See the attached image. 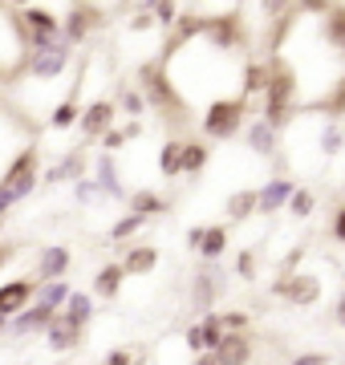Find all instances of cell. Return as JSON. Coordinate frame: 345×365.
<instances>
[{
    "label": "cell",
    "instance_id": "obj_1",
    "mask_svg": "<svg viewBox=\"0 0 345 365\" xmlns=\"http://www.w3.org/2000/svg\"><path fill=\"white\" fill-rule=\"evenodd\" d=\"M134 86H138V93H143L146 110H155V114L167 122V130H187V126H191L195 110L183 102V93L175 90V81L167 78V69H163L159 57L138 66V73H134Z\"/></svg>",
    "mask_w": 345,
    "mask_h": 365
},
{
    "label": "cell",
    "instance_id": "obj_2",
    "mask_svg": "<svg viewBox=\"0 0 345 365\" xmlns=\"http://www.w3.org/2000/svg\"><path fill=\"white\" fill-rule=\"evenodd\" d=\"M29 61V33L16 4H0V86H16Z\"/></svg>",
    "mask_w": 345,
    "mask_h": 365
},
{
    "label": "cell",
    "instance_id": "obj_3",
    "mask_svg": "<svg viewBox=\"0 0 345 365\" xmlns=\"http://www.w3.org/2000/svg\"><path fill=\"white\" fill-rule=\"evenodd\" d=\"M203 41L220 53H240L248 49V41H252V29L244 21V9H207L203 13Z\"/></svg>",
    "mask_w": 345,
    "mask_h": 365
},
{
    "label": "cell",
    "instance_id": "obj_4",
    "mask_svg": "<svg viewBox=\"0 0 345 365\" xmlns=\"http://www.w3.org/2000/svg\"><path fill=\"white\" fill-rule=\"evenodd\" d=\"M244 126H248V102H244L240 93L203 106V118H200L203 138H212V143H232L236 134H244Z\"/></svg>",
    "mask_w": 345,
    "mask_h": 365
},
{
    "label": "cell",
    "instance_id": "obj_5",
    "mask_svg": "<svg viewBox=\"0 0 345 365\" xmlns=\"http://www.w3.org/2000/svg\"><path fill=\"white\" fill-rule=\"evenodd\" d=\"M37 187H41V150H37V143H29L25 150L9 163V170L0 175V191H9V199L21 203V199H29Z\"/></svg>",
    "mask_w": 345,
    "mask_h": 365
},
{
    "label": "cell",
    "instance_id": "obj_6",
    "mask_svg": "<svg viewBox=\"0 0 345 365\" xmlns=\"http://www.w3.org/2000/svg\"><path fill=\"white\" fill-rule=\"evenodd\" d=\"M73 69V49H37L29 53L21 81H61Z\"/></svg>",
    "mask_w": 345,
    "mask_h": 365
},
{
    "label": "cell",
    "instance_id": "obj_7",
    "mask_svg": "<svg viewBox=\"0 0 345 365\" xmlns=\"http://www.w3.org/2000/svg\"><path fill=\"white\" fill-rule=\"evenodd\" d=\"M321 276L317 272H297V276H277V284H272V297L289 300L297 309H309V304H317L321 300Z\"/></svg>",
    "mask_w": 345,
    "mask_h": 365
},
{
    "label": "cell",
    "instance_id": "obj_8",
    "mask_svg": "<svg viewBox=\"0 0 345 365\" xmlns=\"http://www.w3.org/2000/svg\"><path fill=\"white\" fill-rule=\"evenodd\" d=\"M114 118H118V106L110 98H93L90 106H81V122H78L81 138L86 143H102V134L114 130Z\"/></svg>",
    "mask_w": 345,
    "mask_h": 365
},
{
    "label": "cell",
    "instance_id": "obj_9",
    "mask_svg": "<svg viewBox=\"0 0 345 365\" xmlns=\"http://www.w3.org/2000/svg\"><path fill=\"white\" fill-rule=\"evenodd\" d=\"M93 29H102V9H93V4H69L66 21H61V33H66V41L73 49L93 37Z\"/></svg>",
    "mask_w": 345,
    "mask_h": 365
},
{
    "label": "cell",
    "instance_id": "obj_10",
    "mask_svg": "<svg viewBox=\"0 0 345 365\" xmlns=\"http://www.w3.org/2000/svg\"><path fill=\"white\" fill-rule=\"evenodd\" d=\"M224 284H227V276L220 272L215 264H203L200 272H195V280H191V309L207 317V309H212L215 300H220Z\"/></svg>",
    "mask_w": 345,
    "mask_h": 365
},
{
    "label": "cell",
    "instance_id": "obj_11",
    "mask_svg": "<svg viewBox=\"0 0 345 365\" xmlns=\"http://www.w3.org/2000/svg\"><path fill=\"white\" fill-rule=\"evenodd\" d=\"M305 13L321 16V41L329 45L337 57H345V4H309Z\"/></svg>",
    "mask_w": 345,
    "mask_h": 365
},
{
    "label": "cell",
    "instance_id": "obj_12",
    "mask_svg": "<svg viewBox=\"0 0 345 365\" xmlns=\"http://www.w3.org/2000/svg\"><path fill=\"white\" fill-rule=\"evenodd\" d=\"M69 268H73V252H69L66 244H49V248H41V256H37L33 280H37V284H49V280H66Z\"/></svg>",
    "mask_w": 345,
    "mask_h": 365
},
{
    "label": "cell",
    "instance_id": "obj_13",
    "mask_svg": "<svg viewBox=\"0 0 345 365\" xmlns=\"http://www.w3.org/2000/svg\"><path fill=\"white\" fill-rule=\"evenodd\" d=\"M33 300H37V280L33 276H16L9 284H0V317L13 321L16 313H25Z\"/></svg>",
    "mask_w": 345,
    "mask_h": 365
},
{
    "label": "cell",
    "instance_id": "obj_14",
    "mask_svg": "<svg viewBox=\"0 0 345 365\" xmlns=\"http://www.w3.org/2000/svg\"><path fill=\"white\" fill-rule=\"evenodd\" d=\"M292 191H297V182L277 175V179H268L260 191H256V215H277L280 207H289Z\"/></svg>",
    "mask_w": 345,
    "mask_h": 365
},
{
    "label": "cell",
    "instance_id": "obj_15",
    "mask_svg": "<svg viewBox=\"0 0 345 365\" xmlns=\"http://www.w3.org/2000/svg\"><path fill=\"white\" fill-rule=\"evenodd\" d=\"M86 175H90L86 150H69L66 158H57V167H49L45 175H41V182H45V187H57V182H81Z\"/></svg>",
    "mask_w": 345,
    "mask_h": 365
},
{
    "label": "cell",
    "instance_id": "obj_16",
    "mask_svg": "<svg viewBox=\"0 0 345 365\" xmlns=\"http://www.w3.org/2000/svg\"><path fill=\"white\" fill-rule=\"evenodd\" d=\"M53 309H45V304H29L25 313H16L13 321H9V337H37V333H45V329L53 325Z\"/></svg>",
    "mask_w": 345,
    "mask_h": 365
},
{
    "label": "cell",
    "instance_id": "obj_17",
    "mask_svg": "<svg viewBox=\"0 0 345 365\" xmlns=\"http://www.w3.org/2000/svg\"><path fill=\"white\" fill-rule=\"evenodd\" d=\"M90 179L98 182V191H102L106 199H126V187H122V179H118L114 155H102V150H98V158L90 163Z\"/></svg>",
    "mask_w": 345,
    "mask_h": 365
},
{
    "label": "cell",
    "instance_id": "obj_18",
    "mask_svg": "<svg viewBox=\"0 0 345 365\" xmlns=\"http://www.w3.org/2000/svg\"><path fill=\"white\" fill-rule=\"evenodd\" d=\"M220 365H252L256 357V345H252V333H227L220 341V349L212 353Z\"/></svg>",
    "mask_w": 345,
    "mask_h": 365
},
{
    "label": "cell",
    "instance_id": "obj_19",
    "mask_svg": "<svg viewBox=\"0 0 345 365\" xmlns=\"http://www.w3.org/2000/svg\"><path fill=\"white\" fill-rule=\"evenodd\" d=\"M268 78H272V61H256V57H248V61L240 66V98H244V102L260 98V93L268 90Z\"/></svg>",
    "mask_w": 345,
    "mask_h": 365
},
{
    "label": "cell",
    "instance_id": "obj_20",
    "mask_svg": "<svg viewBox=\"0 0 345 365\" xmlns=\"http://www.w3.org/2000/svg\"><path fill=\"white\" fill-rule=\"evenodd\" d=\"M244 143H248V150H252V155L272 158L280 150V134L268 126L264 118H256V122H248V126H244Z\"/></svg>",
    "mask_w": 345,
    "mask_h": 365
},
{
    "label": "cell",
    "instance_id": "obj_21",
    "mask_svg": "<svg viewBox=\"0 0 345 365\" xmlns=\"http://www.w3.org/2000/svg\"><path fill=\"white\" fill-rule=\"evenodd\" d=\"M122 272L126 276H150L159 268V248L155 244H130V248L122 252Z\"/></svg>",
    "mask_w": 345,
    "mask_h": 365
},
{
    "label": "cell",
    "instance_id": "obj_22",
    "mask_svg": "<svg viewBox=\"0 0 345 365\" xmlns=\"http://www.w3.org/2000/svg\"><path fill=\"white\" fill-rule=\"evenodd\" d=\"M61 321H66L69 329L86 333V325L93 321V297H90V292L73 288V292H69V300H66V309H61Z\"/></svg>",
    "mask_w": 345,
    "mask_h": 365
},
{
    "label": "cell",
    "instance_id": "obj_23",
    "mask_svg": "<svg viewBox=\"0 0 345 365\" xmlns=\"http://www.w3.org/2000/svg\"><path fill=\"white\" fill-rule=\"evenodd\" d=\"M126 203H130V215H138V220H155V215H167V199L159 195V191H150V187H138V191H130L126 195Z\"/></svg>",
    "mask_w": 345,
    "mask_h": 365
},
{
    "label": "cell",
    "instance_id": "obj_24",
    "mask_svg": "<svg viewBox=\"0 0 345 365\" xmlns=\"http://www.w3.org/2000/svg\"><path fill=\"white\" fill-rule=\"evenodd\" d=\"M78 81H73V90L66 93V98H61V102L53 106V110H49V126H53V130H73V126H78L81 122V102H78Z\"/></svg>",
    "mask_w": 345,
    "mask_h": 365
},
{
    "label": "cell",
    "instance_id": "obj_25",
    "mask_svg": "<svg viewBox=\"0 0 345 365\" xmlns=\"http://www.w3.org/2000/svg\"><path fill=\"white\" fill-rule=\"evenodd\" d=\"M212 163V146L207 138H183V175L187 179H200Z\"/></svg>",
    "mask_w": 345,
    "mask_h": 365
},
{
    "label": "cell",
    "instance_id": "obj_26",
    "mask_svg": "<svg viewBox=\"0 0 345 365\" xmlns=\"http://www.w3.org/2000/svg\"><path fill=\"white\" fill-rule=\"evenodd\" d=\"M122 280H126V272H122L118 260L102 264V268L93 272V292H98V300H114L122 292Z\"/></svg>",
    "mask_w": 345,
    "mask_h": 365
},
{
    "label": "cell",
    "instance_id": "obj_27",
    "mask_svg": "<svg viewBox=\"0 0 345 365\" xmlns=\"http://www.w3.org/2000/svg\"><path fill=\"white\" fill-rule=\"evenodd\" d=\"M155 167H159L163 179H179L183 175V138H167L155 155Z\"/></svg>",
    "mask_w": 345,
    "mask_h": 365
},
{
    "label": "cell",
    "instance_id": "obj_28",
    "mask_svg": "<svg viewBox=\"0 0 345 365\" xmlns=\"http://www.w3.org/2000/svg\"><path fill=\"white\" fill-rule=\"evenodd\" d=\"M195 256H203V264H220L227 256V227L224 223H207V235H203V244Z\"/></svg>",
    "mask_w": 345,
    "mask_h": 365
},
{
    "label": "cell",
    "instance_id": "obj_29",
    "mask_svg": "<svg viewBox=\"0 0 345 365\" xmlns=\"http://www.w3.org/2000/svg\"><path fill=\"white\" fill-rule=\"evenodd\" d=\"M45 341H49V349H53V353H73L81 345V333H78V329H69L66 321H61V313H57L53 325L45 329Z\"/></svg>",
    "mask_w": 345,
    "mask_h": 365
},
{
    "label": "cell",
    "instance_id": "obj_30",
    "mask_svg": "<svg viewBox=\"0 0 345 365\" xmlns=\"http://www.w3.org/2000/svg\"><path fill=\"white\" fill-rule=\"evenodd\" d=\"M224 211H227V220H232V223L252 220V215H256V191H252V187L232 191V195H227V203H224Z\"/></svg>",
    "mask_w": 345,
    "mask_h": 365
},
{
    "label": "cell",
    "instance_id": "obj_31",
    "mask_svg": "<svg viewBox=\"0 0 345 365\" xmlns=\"http://www.w3.org/2000/svg\"><path fill=\"white\" fill-rule=\"evenodd\" d=\"M69 292H73V284L69 280H49V284H37V304H45V309H53V313H61L66 309Z\"/></svg>",
    "mask_w": 345,
    "mask_h": 365
},
{
    "label": "cell",
    "instance_id": "obj_32",
    "mask_svg": "<svg viewBox=\"0 0 345 365\" xmlns=\"http://www.w3.org/2000/svg\"><path fill=\"white\" fill-rule=\"evenodd\" d=\"M114 106L126 114V122H138V118L146 114V102H143V93H138V86H122L118 98H114Z\"/></svg>",
    "mask_w": 345,
    "mask_h": 365
},
{
    "label": "cell",
    "instance_id": "obj_33",
    "mask_svg": "<svg viewBox=\"0 0 345 365\" xmlns=\"http://www.w3.org/2000/svg\"><path fill=\"white\" fill-rule=\"evenodd\" d=\"M146 227V220H138V215H130V211H126V215H122V220H114L110 223V240H114V244H126V240H134V235L143 232Z\"/></svg>",
    "mask_w": 345,
    "mask_h": 365
},
{
    "label": "cell",
    "instance_id": "obj_34",
    "mask_svg": "<svg viewBox=\"0 0 345 365\" xmlns=\"http://www.w3.org/2000/svg\"><path fill=\"white\" fill-rule=\"evenodd\" d=\"M200 333H203V345H207V353H215L220 349V341L227 337V329H224V321H220V313H207L200 321Z\"/></svg>",
    "mask_w": 345,
    "mask_h": 365
},
{
    "label": "cell",
    "instance_id": "obj_35",
    "mask_svg": "<svg viewBox=\"0 0 345 365\" xmlns=\"http://www.w3.org/2000/svg\"><path fill=\"white\" fill-rule=\"evenodd\" d=\"M341 146H345L341 126H337V122H325V126H321V158H337Z\"/></svg>",
    "mask_w": 345,
    "mask_h": 365
},
{
    "label": "cell",
    "instance_id": "obj_36",
    "mask_svg": "<svg viewBox=\"0 0 345 365\" xmlns=\"http://www.w3.org/2000/svg\"><path fill=\"white\" fill-rule=\"evenodd\" d=\"M73 203H81V207H98V203H106V195H102L98 182L86 175L81 182H73Z\"/></svg>",
    "mask_w": 345,
    "mask_h": 365
},
{
    "label": "cell",
    "instance_id": "obj_37",
    "mask_svg": "<svg viewBox=\"0 0 345 365\" xmlns=\"http://www.w3.org/2000/svg\"><path fill=\"white\" fill-rule=\"evenodd\" d=\"M313 207H317V195L313 191H305V187H297L289 199V211H292V220H309L313 215Z\"/></svg>",
    "mask_w": 345,
    "mask_h": 365
},
{
    "label": "cell",
    "instance_id": "obj_38",
    "mask_svg": "<svg viewBox=\"0 0 345 365\" xmlns=\"http://www.w3.org/2000/svg\"><path fill=\"white\" fill-rule=\"evenodd\" d=\"M102 365H146V353L138 349V345H118V349L106 353Z\"/></svg>",
    "mask_w": 345,
    "mask_h": 365
},
{
    "label": "cell",
    "instance_id": "obj_39",
    "mask_svg": "<svg viewBox=\"0 0 345 365\" xmlns=\"http://www.w3.org/2000/svg\"><path fill=\"white\" fill-rule=\"evenodd\" d=\"M150 13H155V25L167 33V29H175V21H179L183 9H179V4H163V0H155V4H150Z\"/></svg>",
    "mask_w": 345,
    "mask_h": 365
},
{
    "label": "cell",
    "instance_id": "obj_40",
    "mask_svg": "<svg viewBox=\"0 0 345 365\" xmlns=\"http://www.w3.org/2000/svg\"><path fill=\"white\" fill-rule=\"evenodd\" d=\"M220 321H224L227 333H248V325H252V317L244 309H227V313H220Z\"/></svg>",
    "mask_w": 345,
    "mask_h": 365
},
{
    "label": "cell",
    "instance_id": "obj_41",
    "mask_svg": "<svg viewBox=\"0 0 345 365\" xmlns=\"http://www.w3.org/2000/svg\"><path fill=\"white\" fill-rule=\"evenodd\" d=\"M183 345H187V353H191V361L207 353V345H203V333H200V325H187V329H183Z\"/></svg>",
    "mask_w": 345,
    "mask_h": 365
},
{
    "label": "cell",
    "instance_id": "obj_42",
    "mask_svg": "<svg viewBox=\"0 0 345 365\" xmlns=\"http://www.w3.org/2000/svg\"><path fill=\"white\" fill-rule=\"evenodd\" d=\"M236 276L240 280H256V252L252 248H244L236 256Z\"/></svg>",
    "mask_w": 345,
    "mask_h": 365
},
{
    "label": "cell",
    "instance_id": "obj_43",
    "mask_svg": "<svg viewBox=\"0 0 345 365\" xmlns=\"http://www.w3.org/2000/svg\"><path fill=\"white\" fill-rule=\"evenodd\" d=\"M329 232H333V240H337V244L345 248V199L337 203V207H333V215H329Z\"/></svg>",
    "mask_w": 345,
    "mask_h": 365
},
{
    "label": "cell",
    "instance_id": "obj_44",
    "mask_svg": "<svg viewBox=\"0 0 345 365\" xmlns=\"http://www.w3.org/2000/svg\"><path fill=\"white\" fill-rule=\"evenodd\" d=\"M126 146V134H122V126H114L110 134H102V155H114V150H122Z\"/></svg>",
    "mask_w": 345,
    "mask_h": 365
},
{
    "label": "cell",
    "instance_id": "obj_45",
    "mask_svg": "<svg viewBox=\"0 0 345 365\" xmlns=\"http://www.w3.org/2000/svg\"><path fill=\"white\" fill-rule=\"evenodd\" d=\"M289 365H329V353H297Z\"/></svg>",
    "mask_w": 345,
    "mask_h": 365
},
{
    "label": "cell",
    "instance_id": "obj_46",
    "mask_svg": "<svg viewBox=\"0 0 345 365\" xmlns=\"http://www.w3.org/2000/svg\"><path fill=\"white\" fill-rule=\"evenodd\" d=\"M203 235H207V223H200V227H191V232H187V248H191V252H200Z\"/></svg>",
    "mask_w": 345,
    "mask_h": 365
},
{
    "label": "cell",
    "instance_id": "obj_47",
    "mask_svg": "<svg viewBox=\"0 0 345 365\" xmlns=\"http://www.w3.org/2000/svg\"><path fill=\"white\" fill-rule=\"evenodd\" d=\"M13 256H16V244H4V240H0V272L13 264Z\"/></svg>",
    "mask_w": 345,
    "mask_h": 365
},
{
    "label": "cell",
    "instance_id": "obj_48",
    "mask_svg": "<svg viewBox=\"0 0 345 365\" xmlns=\"http://www.w3.org/2000/svg\"><path fill=\"white\" fill-rule=\"evenodd\" d=\"M122 134H126V143H134V138H143V134H146V126H143V122H126Z\"/></svg>",
    "mask_w": 345,
    "mask_h": 365
},
{
    "label": "cell",
    "instance_id": "obj_49",
    "mask_svg": "<svg viewBox=\"0 0 345 365\" xmlns=\"http://www.w3.org/2000/svg\"><path fill=\"white\" fill-rule=\"evenodd\" d=\"M333 317H337V325L345 329V288L337 292V309H333Z\"/></svg>",
    "mask_w": 345,
    "mask_h": 365
},
{
    "label": "cell",
    "instance_id": "obj_50",
    "mask_svg": "<svg viewBox=\"0 0 345 365\" xmlns=\"http://www.w3.org/2000/svg\"><path fill=\"white\" fill-rule=\"evenodd\" d=\"M13 207H16V203L9 199V191H0V223H4V215H9Z\"/></svg>",
    "mask_w": 345,
    "mask_h": 365
},
{
    "label": "cell",
    "instance_id": "obj_51",
    "mask_svg": "<svg viewBox=\"0 0 345 365\" xmlns=\"http://www.w3.org/2000/svg\"><path fill=\"white\" fill-rule=\"evenodd\" d=\"M191 365H220V361H215L212 353H203V357H195V361H191Z\"/></svg>",
    "mask_w": 345,
    "mask_h": 365
},
{
    "label": "cell",
    "instance_id": "obj_52",
    "mask_svg": "<svg viewBox=\"0 0 345 365\" xmlns=\"http://www.w3.org/2000/svg\"><path fill=\"white\" fill-rule=\"evenodd\" d=\"M9 337V317H0V341Z\"/></svg>",
    "mask_w": 345,
    "mask_h": 365
},
{
    "label": "cell",
    "instance_id": "obj_53",
    "mask_svg": "<svg viewBox=\"0 0 345 365\" xmlns=\"http://www.w3.org/2000/svg\"><path fill=\"white\" fill-rule=\"evenodd\" d=\"M341 365H345V361H341Z\"/></svg>",
    "mask_w": 345,
    "mask_h": 365
}]
</instances>
